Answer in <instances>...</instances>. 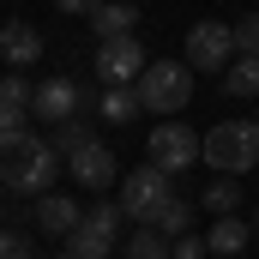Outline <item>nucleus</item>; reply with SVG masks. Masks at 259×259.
Here are the masks:
<instances>
[{
    "instance_id": "7ed1b4c3",
    "label": "nucleus",
    "mask_w": 259,
    "mask_h": 259,
    "mask_svg": "<svg viewBox=\"0 0 259 259\" xmlns=\"http://www.w3.org/2000/svg\"><path fill=\"white\" fill-rule=\"evenodd\" d=\"M187 97H193V66L187 61H145V72H139V103L145 109L175 115V109H187Z\"/></svg>"
},
{
    "instance_id": "f03ea898",
    "label": "nucleus",
    "mask_w": 259,
    "mask_h": 259,
    "mask_svg": "<svg viewBox=\"0 0 259 259\" xmlns=\"http://www.w3.org/2000/svg\"><path fill=\"white\" fill-rule=\"evenodd\" d=\"M199 157L217 175H247V169H259V121H217V127L199 139Z\"/></svg>"
},
{
    "instance_id": "393cba45",
    "label": "nucleus",
    "mask_w": 259,
    "mask_h": 259,
    "mask_svg": "<svg viewBox=\"0 0 259 259\" xmlns=\"http://www.w3.org/2000/svg\"><path fill=\"white\" fill-rule=\"evenodd\" d=\"M24 115H30V109H18V103L0 97V139H6V133H24Z\"/></svg>"
},
{
    "instance_id": "cd10ccee",
    "label": "nucleus",
    "mask_w": 259,
    "mask_h": 259,
    "mask_svg": "<svg viewBox=\"0 0 259 259\" xmlns=\"http://www.w3.org/2000/svg\"><path fill=\"white\" fill-rule=\"evenodd\" d=\"M253 235H259V211H253Z\"/></svg>"
},
{
    "instance_id": "c756f323",
    "label": "nucleus",
    "mask_w": 259,
    "mask_h": 259,
    "mask_svg": "<svg viewBox=\"0 0 259 259\" xmlns=\"http://www.w3.org/2000/svg\"><path fill=\"white\" fill-rule=\"evenodd\" d=\"M0 211H6V205H0Z\"/></svg>"
},
{
    "instance_id": "6e6552de",
    "label": "nucleus",
    "mask_w": 259,
    "mask_h": 259,
    "mask_svg": "<svg viewBox=\"0 0 259 259\" xmlns=\"http://www.w3.org/2000/svg\"><path fill=\"white\" fill-rule=\"evenodd\" d=\"M66 169H72V181H78V187H91V193L115 187V151H109L103 139H91L84 151H72V157H66Z\"/></svg>"
},
{
    "instance_id": "5701e85b",
    "label": "nucleus",
    "mask_w": 259,
    "mask_h": 259,
    "mask_svg": "<svg viewBox=\"0 0 259 259\" xmlns=\"http://www.w3.org/2000/svg\"><path fill=\"white\" fill-rule=\"evenodd\" d=\"M235 49H241V55H259V12H247V18L235 24Z\"/></svg>"
},
{
    "instance_id": "1a4fd4ad",
    "label": "nucleus",
    "mask_w": 259,
    "mask_h": 259,
    "mask_svg": "<svg viewBox=\"0 0 259 259\" xmlns=\"http://www.w3.org/2000/svg\"><path fill=\"white\" fill-rule=\"evenodd\" d=\"M0 61L12 66V72H24L30 61H42V30L24 24V18H6L0 24Z\"/></svg>"
},
{
    "instance_id": "9d476101",
    "label": "nucleus",
    "mask_w": 259,
    "mask_h": 259,
    "mask_svg": "<svg viewBox=\"0 0 259 259\" xmlns=\"http://www.w3.org/2000/svg\"><path fill=\"white\" fill-rule=\"evenodd\" d=\"M78 103H84V97H78V84L61 72V78H42V84H36L30 115H42V121H72V115H78Z\"/></svg>"
},
{
    "instance_id": "2eb2a0df",
    "label": "nucleus",
    "mask_w": 259,
    "mask_h": 259,
    "mask_svg": "<svg viewBox=\"0 0 259 259\" xmlns=\"http://www.w3.org/2000/svg\"><path fill=\"white\" fill-rule=\"evenodd\" d=\"M199 205H205L211 217H229V211H241L247 199H241V187H235V175H217V181L199 193Z\"/></svg>"
},
{
    "instance_id": "9b49d317",
    "label": "nucleus",
    "mask_w": 259,
    "mask_h": 259,
    "mask_svg": "<svg viewBox=\"0 0 259 259\" xmlns=\"http://www.w3.org/2000/svg\"><path fill=\"white\" fill-rule=\"evenodd\" d=\"M78 223H84V205H78V199H66V193H36V229H42V235H61V241H66Z\"/></svg>"
},
{
    "instance_id": "412c9836",
    "label": "nucleus",
    "mask_w": 259,
    "mask_h": 259,
    "mask_svg": "<svg viewBox=\"0 0 259 259\" xmlns=\"http://www.w3.org/2000/svg\"><path fill=\"white\" fill-rule=\"evenodd\" d=\"M0 97H6V103H18V109H30V103H36V91H30V84H24V72H12V66H6V78H0Z\"/></svg>"
},
{
    "instance_id": "f257e3e1",
    "label": "nucleus",
    "mask_w": 259,
    "mask_h": 259,
    "mask_svg": "<svg viewBox=\"0 0 259 259\" xmlns=\"http://www.w3.org/2000/svg\"><path fill=\"white\" fill-rule=\"evenodd\" d=\"M55 175H61L55 139H30V133H6L0 139V187L6 193H49Z\"/></svg>"
},
{
    "instance_id": "dca6fc26",
    "label": "nucleus",
    "mask_w": 259,
    "mask_h": 259,
    "mask_svg": "<svg viewBox=\"0 0 259 259\" xmlns=\"http://www.w3.org/2000/svg\"><path fill=\"white\" fill-rule=\"evenodd\" d=\"M223 91L229 97H259V55H235L223 72Z\"/></svg>"
},
{
    "instance_id": "aec40b11",
    "label": "nucleus",
    "mask_w": 259,
    "mask_h": 259,
    "mask_svg": "<svg viewBox=\"0 0 259 259\" xmlns=\"http://www.w3.org/2000/svg\"><path fill=\"white\" fill-rule=\"evenodd\" d=\"M157 229H163L169 241H175V235H193V205H187V199H169L163 217H157Z\"/></svg>"
},
{
    "instance_id": "7c9ffc66",
    "label": "nucleus",
    "mask_w": 259,
    "mask_h": 259,
    "mask_svg": "<svg viewBox=\"0 0 259 259\" xmlns=\"http://www.w3.org/2000/svg\"><path fill=\"white\" fill-rule=\"evenodd\" d=\"M211 259H217V253H211Z\"/></svg>"
},
{
    "instance_id": "423d86ee",
    "label": "nucleus",
    "mask_w": 259,
    "mask_h": 259,
    "mask_svg": "<svg viewBox=\"0 0 259 259\" xmlns=\"http://www.w3.org/2000/svg\"><path fill=\"white\" fill-rule=\"evenodd\" d=\"M151 163L157 169H169V175H181V169H193L199 163V133L187 127V121H157L151 127Z\"/></svg>"
},
{
    "instance_id": "a211bd4d",
    "label": "nucleus",
    "mask_w": 259,
    "mask_h": 259,
    "mask_svg": "<svg viewBox=\"0 0 259 259\" xmlns=\"http://www.w3.org/2000/svg\"><path fill=\"white\" fill-rule=\"evenodd\" d=\"M127 259H175V241H169L157 223H145V229L127 241Z\"/></svg>"
},
{
    "instance_id": "f3484780",
    "label": "nucleus",
    "mask_w": 259,
    "mask_h": 259,
    "mask_svg": "<svg viewBox=\"0 0 259 259\" xmlns=\"http://www.w3.org/2000/svg\"><path fill=\"white\" fill-rule=\"evenodd\" d=\"M66 253H78V259H109V253H115V235H103V229L78 223V229L66 235Z\"/></svg>"
},
{
    "instance_id": "f8f14e48",
    "label": "nucleus",
    "mask_w": 259,
    "mask_h": 259,
    "mask_svg": "<svg viewBox=\"0 0 259 259\" xmlns=\"http://www.w3.org/2000/svg\"><path fill=\"white\" fill-rule=\"evenodd\" d=\"M247 241H253V223H247V217H235V211H229V217H211V235H205V247H211L217 259H235Z\"/></svg>"
},
{
    "instance_id": "4468645a",
    "label": "nucleus",
    "mask_w": 259,
    "mask_h": 259,
    "mask_svg": "<svg viewBox=\"0 0 259 259\" xmlns=\"http://www.w3.org/2000/svg\"><path fill=\"white\" fill-rule=\"evenodd\" d=\"M139 84H109L103 91V103H97V115L109 121V127H127V121H139Z\"/></svg>"
},
{
    "instance_id": "c85d7f7f",
    "label": "nucleus",
    "mask_w": 259,
    "mask_h": 259,
    "mask_svg": "<svg viewBox=\"0 0 259 259\" xmlns=\"http://www.w3.org/2000/svg\"><path fill=\"white\" fill-rule=\"evenodd\" d=\"M55 259H78V253H55Z\"/></svg>"
},
{
    "instance_id": "39448f33",
    "label": "nucleus",
    "mask_w": 259,
    "mask_h": 259,
    "mask_svg": "<svg viewBox=\"0 0 259 259\" xmlns=\"http://www.w3.org/2000/svg\"><path fill=\"white\" fill-rule=\"evenodd\" d=\"M169 181H175V175H169V169H157V163H145V169H133L127 181H121V211H127L133 223H157V217H163V205H169Z\"/></svg>"
},
{
    "instance_id": "6ab92c4d",
    "label": "nucleus",
    "mask_w": 259,
    "mask_h": 259,
    "mask_svg": "<svg viewBox=\"0 0 259 259\" xmlns=\"http://www.w3.org/2000/svg\"><path fill=\"white\" fill-rule=\"evenodd\" d=\"M91 139H97V133L84 127L78 115H72V121H55V151H61V157H72V151H84Z\"/></svg>"
},
{
    "instance_id": "20e7f679",
    "label": "nucleus",
    "mask_w": 259,
    "mask_h": 259,
    "mask_svg": "<svg viewBox=\"0 0 259 259\" xmlns=\"http://www.w3.org/2000/svg\"><path fill=\"white\" fill-rule=\"evenodd\" d=\"M235 55H241L235 49V24H217V18H199L187 30V49H181V61L193 72H229Z\"/></svg>"
},
{
    "instance_id": "bb28decb",
    "label": "nucleus",
    "mask_w": 259,
    "mask_h": 259,
    "mask_svg": "<svg viewBox=\"0 0 259 259\" xmlns=\"http://www.w3.org/2000/svg\"><path fill=\"white\" fill-rule=\"evenodd\" d=\"M55 6H61V12H78V18H91V12H97L103 0H55Z\"/></svg>"
},
{
    "instance_id": "4be33fe9",
    "label": "nucleus",
    "mask_w": 259,
    "mask_h": 259,
    "mask_svg": "<svg viewBox=\"0 0 259 259\" xmlns=\"http://www.w3.org/2000/svg\"><path fill=\"white\" fill-rule=\"evenodd\" d=\"M121 217H127L121 205H91V211H84V223L103 229V235H121Z\"/></svg>"
},
{
    "instance_id": "b1692460",
    "label": "nucleus",
    "mask_w": 259,
    "mask_h": 259,
    "mask_svg": "<svg viewBox=\"0 0 259 259\" xmlns=\"http://www.w3.org/2000/svg\"><path fill=\"white\" fill-rule=\"evenodd\" d=\"M0 259H36V253H30V241L18 229H0Z\"/></svg>"
},
{
    "instance_id": "ddd939ff",
    "label": "nucleus",
    "mask_w": 259,
    "mask_h": 259,
    "mask_svg": "<svg viewBox=\"0 0 259 259\" xmlns=\"http://www.w3.org/2000/svg\"><path fill=\"white\" fill-rule=\"evenodd\" d=\"M133 24H139L133 0H103V6L91 12V30H97V42H109V36H133Z\"/></svg>"
},
{
    "instance_id": "a878e982",
    "label": "nucleus",
    "mask_w": 259,
    "mask_h": 259,
    "mask_svg": "<svg viewBox=\"0 0 259 259\" xmlns=\"http://www.w3.org/2000/svg\"><path fill=\"white\" fill-rule=\"evenodd\" d=\"M175 259H211L205 235H175Z\"/></svg>"
},
{
    "instance_id": "0eeeda50",
    "label": "nucleus",
    "mask_w": 259,
    "mask_h": 259,
    "mask_svg": "<svg viewBox=\"0 0 259 259\" xmlns=\"http://www.w3.org/2000/svg\"><path fill=\"white\" fill-rule=\"evenodd\" d=\"M145 49H139V36H109L103 49H97V78L103 84H139V72H145Z\"/></svg>"
}]
</instances>
